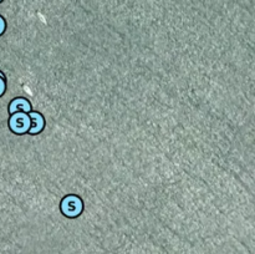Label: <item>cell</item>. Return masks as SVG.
<instances>
[{"mask_svg": "<svg viewBox=\"0 0 255 254\" xmlns=\"http://www.w3.org/2000/svg\"><path fill=\"white\" fill-rule=\"evenodd\" d=\"M0 76H1V77H5V75H4V74H2V72H1V71H0Z\"/></svg>", "mask_w": 255, "mask_h": 254, "instance_id": "52a82bcc", "label": "cell"}, {"mask_svg": "<svg viewBox=\"0 0 255 254\" xmlns=\"http://www.w3.org/2000/svg\"><path fill=\"white\" fill-rule=\"evenodd\" d=\"M2 1V0H0V2H1Z\"/></svg>", "mask_w": 255, "mask_h": 254, "instance_id": "ba28073f", "label": "cell"}, {"mask_svg": "<svg viewBox=\"0 0 255 254\" xmlns=\"http://www.w3.org/2000/svg\"><path fill=\"white\" fill-rule=\"evenodd\" d=\"M7 111H9L10 115L15 114V112H26V114H29L30 111H32V107L27 99H25V97H16V99L11 100L9 107H7Z\"/></svg>", "mask_w": 255, "mask_h": 254, "instance_id": "277c9868", "label": "cell"}, {"mask_svg": "<svg viewBox=\"0 0 255 254\" xmlns=\"http://www.w3.org/2000/svg\"><path fill=\"white\" fill-rule=\"evenodd\" d=\"M7 125H9V128L12 133L21 136L29 131L30 117L26 112H15V114L10 115Z\"/></svg>", "mask_w": 255, "mask_h": 254, "instance_id": "7a4b0ae2", "label": "cell"}, {"mask_svg": "<svg viewBox=\"0 0 255 254\" xmlns=\"http://www.w3.org/2000/svg\"><path fill=\"white\" fill-rule=\"evenodd\" d=\"M5 29H6V22H5V20L0 16V36L4 34Z\"/></svg>", "mask_w": 255, "mask_h": 254, "instance_id": "8992f818", "label": "cell"}, {"mask_svg": "<svg viewBox=\"0 0 255 254\" xmlns=\"http://www.w3.org/2000/svg\"><path fill=\"white\" fill-rule=\"evenodd\" d=\"M61 213L67 218H76L84 212V201L76 194H67L60 203Z\"/></svg>", "mask_w": 255, "mask_h": 254, "instance_id": "6da1fadb", "label": "cell"}, {"mask_svg": "<svg viewBox=\"0 0 255 254\" xmlns=\"http://www.w3.org/2000/svg\"><path fill=\"white\" fill-rule=\"evenodd\" d=\"M27 115H29L30 117V128L29 131H27V134L35 136V134L41 133L45 128L44 116L37 111H30Z\"/></svg>", "mask_w": 255, "mask_h": 254, "instance_id": "3957f363", "label": "cell"}, {"mask_svg": "<svg viewBox=\"0 0 255 254\" xmlns=\"http://www.w3.org/2000/svg\"><path fill=\"white\" fill-rule=\"evenodd\" d=\"M6 91V81H5V77L0 76V97L5 94Z\"/></svg>", "mask_w": 255, "mask_h": 254, "instance_id": "5b68a950", "label": "cell"}]
</instances>
